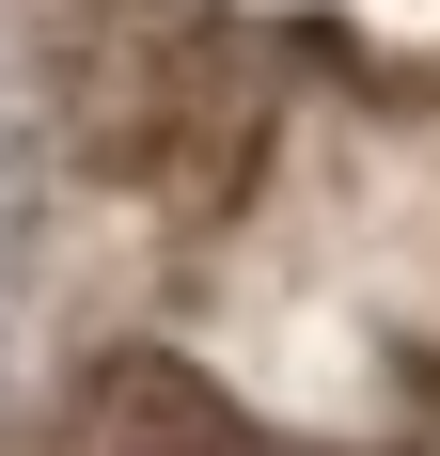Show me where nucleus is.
<instances>
[{"mask_svg":"<svg viewBox=\"0 0 440 456\" xmlns=\"http://www.w3.org/2000/svg\"><path fill=\"white\" fill-rule=\"evenodd\" d=\"M63 126H79V158H110L142 189H220L267 142V63L205 0H110L63 47Z\"/></svg>","mask_w":440,"mask_h":456,"instance_id":"obj_1","label":"nucleus"}]
</instances>
